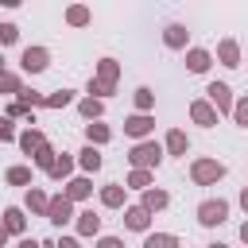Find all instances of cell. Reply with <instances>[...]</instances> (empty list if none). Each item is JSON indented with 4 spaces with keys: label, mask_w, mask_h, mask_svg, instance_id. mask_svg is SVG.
<instances>
[{
    "label": "cell",
    "mask_w": 248,
    "mask_h": 248,
    "mask_svg": "<svg viewBox=\"0 0 248 248\" xmlns=\"http://www.w3.org/2000/svg\"><path fill=\"white\" fill-rule=\"evenodd\" d=\"M225 213H229V205H225V202H202L198 221H202V225H221V221H225Z\"/></svg>",
    "instance_id": "6da1fadb"
},
{
    "label": "cell",
    "mask_w": 248,
    "mask_h": 248,
    "mask_svg": "<svg viewBox=\"0 0 248 248\" xmlns=\"http://www.w3.org/2000/svg\"><path fill=\"white\" fill-rule=\"evenodd\" d=\"M221 174H225L221 163H198V167H194V178H198V182H213V178H221Z\"/></svg>",
    "instance_id": "7a4b0ae2"
},
{
    "label": "cell",
    "mask_w": 248,
    "mask_h": 248,
    "mask_svg": "<svg viewBox=\"0 0 248 248\" xmlns=\"http://www.w3.org/2000/svg\"><path fill=\"white\" fill-rule=\"evenodd\" d=\"M132 159H136L140 167H143V163H159V147H155V143H140V147L132 151Z\"/></svg>",
    "instance_id": "3957f363"
},
{
    "label": "cell",
    "mask_w": 248,
    "mask_h": 248,
    "mask_svg": "<svg viewBox=\"0 0 248 248\" xmlns=\"http://www.w3.org/2000/svg\"><path fill=\"white\" fill-rule=\"evenodd\" d=\"M23 66L27 70H43L46 66V50H39V46L35 50H23Z\"/></svg>",
    "instance_id": "277c9868"
},
{
    "label": "cell",
    "mask_w": 248,
    "mask_h": 248,
    "mask_svg": "<svg viewBox=\"0 0 248 248\" xmlns=\"http://www.w3.org/2000/svg\"><path fill=\"white\" fill-rule=\"evenodd\" d=\"M66 217H70V202H66V198L50 202V221H66Z\"/></svg>",
    "instance_id": "5b68a950"
},
{
    "label": "cell",
    "mask_w": 248,
    "mask_h": 248,
    "mask_svg": "<svg viewBox=\"0 0 248 248\" xmlns=\"http://www.w3.org/2000/svg\"><path fill=\"white\" fill-rule=\"evenodd\" d=\"M209 97H213L221 108H229V105H232V101H229V85H209Z\"/></svg>",
    "instance_id": "8992f818"
},
{
    "label": "cell",
    "mask_w": 248,
    "mask_h": 248,
    "mask_svg": "<svg viewBox=\"0 0 248 248\" xmlns=\"http://www.w3.org/2000/svg\"><path fill=\"white\" fill-rule=\"evenodd\" d=\"M124 128H128V132H132V136H143V132H147V128H151V120H147V116H132V120H128V124H124Z\"/></svg>",
    "instance_id": "52a82bcc"
},
{
    "label": "cell",
    "mask_w": 248,
    "mask_h": 248,
    "mask_svg": "<svg viewBox=\"0 0 248 248\" xmlns=\"http://www.w3.org/2000/svg\"><path fill=\"white\" fill-rule=\"evenodd\" d=\"M186 62H190V70H205V66H209V54H205V50H190Z\"/></svg>",
    "instance_id": "ba28073f"
},
{
    "label": "cell",
    "mask_w": 248,
    "mask_h": 248,
    "mask_svg": "<svg viewBox=\"0 0 248 248\" xmlns=\"http://www.w3.org/2000/svg\"><path fill=\"white\" fill-rule=\"evenodd\" d=\"M4 229H12V232H16V229H23V217H19V209H8V213H4Z\"/></svg>",
    "instance_id": "9c48e42d"
},
{
    "label": "cell",
    "mask_w": 248,
    "mask_h": 248,
    "mask_svg": "<svg viewBox=\"0 0 248 248\" xmlns=\"http://www.w3.org/2000/svg\"><path fill=\"white\" fill-rule=\"evenodd\" d=\"M143 248H178V240H174V236H151Z\"/></svg>",
    "instance_id": "30bf717a"
},
{
    "label": "cell",
    "mask_w": 248,
    "mask_h": 248,
    "mask_svg": "<svg viewBox=\"0 0 248 248\" xmlns=\"http://www.w3.org/2000/svg\"><path fill=\"white\" fill-rule=\"evenodd\" d=\"M221 58H225V66H236V46L232 43H221Z\"/></svg>",
    "instance_id": "8fae6325"
},
{
    "label": "cell",
    "mask_w": 248,
    "mask_h": 248,
    "mask_svg": "<svg viewBox=\"0 0 248 248\" xmlns=\"http://www.w3.org/2000/svg\"><path fill=\"white\" fill-rule=\"evenodd\" d=\"M128 225H132V229H143V225H147V213H143V209H132V213H128Z\"/></svg>",
    "instance_id": "7c38bea8"
},
{
    "label": "cell",
    "mask_w": 248,
    "mask_h": 248,
    "mask_svg": "<svg viewBox=\"0 0 248 248\" xmlns=\"http://www.w3.org/2000/svg\"><path fill=\"white\" fill-rule=\"evenodd\" d=\"M194 116H198V120H202V124H213V112H209V108H205V105H194Z\"/></svg>",
    "instance_id": "4fadbf2b"
},
{
    "label": "cell",
    "mask_w": 248,
    "mask_h": 248,
    "mask_svg": "<svg viewBox=\"0 0 248 248\" xmlns=\"http://www.w3.org/2000/svg\"><path fill=\"white\" fill-rule=\"evenodd\" d=\"M89 140H97V143H101V140H108V128H101V124H89Z\"/></svg>",
    "instance_id": "5bb4252c"
},
{
    "label": "cell",
    "mask_w": 248,
    "mask_h": 248,
    "mask_svg": "<svg viewBox=\"0 0 248 248\" xmlns=\"http://www.w3.org/2000/svg\"><path fill=\"white\" fill-rule=\"evenodd\" d=\"M167 143H170V151H182V147H186V136H182V132H170Z\"/></svg>",
    "instance_id": "9a60e30c"
},
{
    "label": "cell",
    "mask_w": 248,
    "mask_h": 248,
    "mask_svg": "<svg viewBox=\"0 0 248 248\" xmlns=\"http://www.w3.org/2000/svg\"><path fill=\"white\" fill-rule=\"evenodd\" d=\"M81 163H85V167H93V170L101 167V159H97V151H93V147H89V151H81Z\"/></svg>",
    "instance_id": "2e32d148"
},
{
    "label": "cell",
    "mask_w": 248,
    "mask_h": 248,
    "mask_svg": "<svg viewBox=\"0 0 248 248\" xmlns=\"http://www.w3.org/2000/svg\"><path fill=\"white\" fill-rule=\"evenodd\" d=\"M167 43L178 46V43H182V27H167Z\"/></svg>",
    "instance_id": "e0dca14e"
},
{
    "label": "cell",
    "mask_w": 248,
    "mask_h": 248,
    "mask_svg": "<svg viewBox=\"0 0 248 248\" xmlns=\"http://www.w3.org/2000/svg\"><path fill=\"white\" fill-rule=\"evenodd\" d=\"M81 194H89V186L78 178V182H70V198H81Z\"/></svg>",
    "instance_id": "ac0fdd59"
},
{
    "label": "cell",
    "mask_w": 248,
    "mask_h": 248,
    "mask_svg": "<svg viewBox=\"0 0 248 248\" xmlns=\"http://www.w3.org/2000/svg\"><path fill=\"white\" fill-rule=\"evenodd\" d=\"M8 178H12V182H27V178H31V174H27V170H23V167H16V170H8Z\"/></svg>",
    "instance_id": "d6986e66"
},
{
    "label": "cell",
    "mask_w": 248,
    "mask_h": 248,
    "mask_svg": "<svg viewBox=\"0 0 248 248\" xmlns=\"http://www.w3.org/2000/svg\"><path fill=\"white\" fill-rule=\"evenodd\" d=\"M93 229H97V217L85 213V217H81V232H93Z\"/></svg>",
    "instance_id": "ffe728a7"
},
{
    "label": "cell",
    "mask_w": 248,
    "mask_h": 248,
    "mask_svg": "<svg viewBox=\"0 0 248 248\" xmlns=\"http://www.w3.org/2000/svg\"><path fill=\"white\" fill-rule=\"evenodd\" d=\"M12 39H16V27L4 23V27H0V43H12Z\"/></svg>",
    "instance_id": "44dd1931"
},
{
    "label": "cell",
    "mask_w": 248,
    "mask_h": 248,
    "mask_svg": "<svg viewBox=\"0 0 248 248\" xmlns=\"http://www.w3.org/2000/svg\"><path fill=\"white\" fill-rule=\"evenodd\" d=\"M147 205H155V209L167 205V194H147Z\"/></svg>",
    "instance_id": "7402d4cb"
},
{
    "label": "cell",
    "mask_w": 248,
    "mask_h": 248,
    "mask_svg": "<svg viewBox=\"0 0 248 248\" xmlns=\"http://www.w3.org/2000/svg\"><path fill=\"white\" fill-rule=\"evenodd\" d=\"M236 120H240V124H248V101H240V105H236Z\"/></svg>",
    "instance_id": "603a6c76"
},
{
    "label": "cell",
    "mask_w": 248,
    "mask_h": 248,
    "mask_svg": "<svg viewBox=\"0 0 248 248\" xmlns=\"http://www.w3.org/2000/svg\"><path fill=\"white\" fill-rule=\"evenodd\" d=\"M136 101H140V108H147V105H151V93H147V89H140V93H136Z\"/></svg>",
    "instance_id": "cb8c5ba5"
},
{
    "label": "cell",
    "mask_w": 248,
    "mask_h": 248,
    "mask_svg": "<svg viewBox=\"0 0 248 248\" xmlns=\"http://www.w3.org/2000/svg\"><path fill=\"white\" fill-rule=\"evenodd\" d=\"M105 202H108V205H116V202H120V190H116V186H112V190H105Z\"/></svg>",
    "instance_id": "d4e9b609"
},
{
    "label": "cell",
    "mask_w": 248,
    "mask_h": 248,
    "mask_svg": "<svg viewBox=\"0 0 248 248\" xmlns=\"http://www.w3.org/2000/svg\"><path fill=\"white\" fill-rule=\"evenodd\" d=\"M0 89H16V81L12 78H0Z\"/></svg>",
    "instance_id": "484cf974"
},
{
    "label": "cell",
    "mask_w": 248,
    "mask_h": 248,
    "mask_svg": "<svg viewBox=\"0 0 248 248\" xmlns=\"http://www.w3.org/2000/svg\"><path fill=\"white\" fill-rule=\"evenodd\" d=\"M101 248H120V240H112V236H108V240H101Z\"/></svg>",
    "instance_id": "4316f807"
},
{
    "label": "cell",
    "mask_w": 248,
    "mask_h": 248,
    "mask_svg": "<svg viewBox=\"0 0 248 248\" xmlns=\"http://www.w3.org/2000/svg\"><path fill=\"white\" fill-rule=\"evenodd\" d=\"M58 248H78V244H74V240H62V244H58Z\"/></svg>",
    "instance_id": "83f0119b"
},
{
    "label": "cell",
    "mask_w": 248,
    "mask_h": 248,
    "mask_svg": "<svg viewBox=\"0 0 248 248\" xmlns=\"http://www.w3.org/2000/svg\"><path fill=\"white\" fill-rule=\"evenodd\" d=\"M19 248H39V244H35V240H23V244H19Z\"/></svg>",
    "instance_id": "f1b7e54d"
},
{
    "label": "cell",
    "mask_w": 248,
    "mask_h": 248,
    "mask_svg": "<svg viewBox=\"0 0 248 248\" xmlns=\"http://www.w3.org/2000/svg\"><path fill=\"white\" fill-rule=\"evenodd\" d=\"M240 202H244V209H248V190H244V194H240Z\"/></svg>",
    "instance_id": "f546056e"
},
{
    "label": "cell",
    "mask_w": 248,
    "mask_h": 248,
    "mask_svg": "<svg viewBox=\"0 0 248 248\" xmlns=\"http://www.w3.org/2000/svg\"><path fill=\"white\" fill-rule=\"evenodd\" d=\"M240 236H244V240H248V225H244V229H240Z\"/></svg>",
    "instance_id": "4dcf8cb0"
},
{
    "label": "cell",
    "mask_w": 248,
    "mask_h": 248,
    "mask_svg": "<svg viewBox=\"0 0 248 248\" xmlns=\"http://www.w3.org/2000/svg\"><path fill=\"white\" fill-rule=\"evenodd\" d=\"M0 244H4V229H0Z\"/></svg>",
    "instance_id": "1f68e13d"
},
{
    "label": "cell",
    "mask_w": 248,
    "mask_h": 248,
    "mask_svg": "<svg viewBox=\"0 0 248 248\" xmlns=\"http://www.w3.org/2000/svg\"><path fill=\"white\" fill-rule=\"evenodd\" d=\"M213 248H225V244H213Z\"/></svg>",
    "instance_id": "d6a6232c"
}]
</instances>
